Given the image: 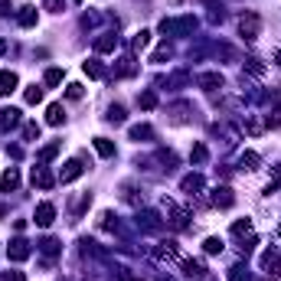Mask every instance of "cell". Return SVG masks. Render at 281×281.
<instances>
[{
  "instance_id": "6da1fadb",
  "label": "cell",
  "mask_w": 281,
  "mask_h": 281,
  "mask_svg": "<svg viewBox=\"0 0 281 281\" xmlns=\"http://www.w3.org/2000/svg\"><path fill=\"white\" fill-rule=\"evenodd\" d=\"M160 30H164V33H193V30H196V20H193V16H180V20H164V23H160Z\"/></svg>"
},
{
  "instance_id": "7a4b0ae2",
  "label": "cell",
  "mask_w": 281,
  "mask_h": 281,
  "mask_svg": "<svg viewBox=\"0 0 281 281\" xmlns=\"http://www.w3.org/2000/svg\"><path fill=\"white\" fill-rule=\"evenodd\" d=\"M239 30H242V36H245V39H255V36H258V30H262L258 13H245L242 20H239Z\"/></svg>"
},
{
  "instance_id": "3957f363",
  "label": "cell",
  "mask_w": 281,
  "mask_h": 281,
  "mask_svg": "<svg viewBox=\"0 0 281 281\" xmlns=\"http://www.w3.org/2000/svg\"><path fill=\"white\" fill-rule=\"evenodd\" d=\"M85 173V167H82V160H69L66 167H63V173H59V183H72V180H78Z\"/></svg>"
},
{
  "instance_id": "277c9868",
  "label": "cell",
  "mask_w": 281,
  "mask_h": 281,
  "mask_svg": "<svg viewBox=\"0 0 281 281\" xmlns=\"http://www.w3.org/2000/svg\"><path fill=\"white\" fill-rule=\"evenodd\" d=\"M33 219H36V226H43V229H46V226H52V219H56V206H52V203H39Z\"/></svg>"
},
{
  "instance_id": "5b68a950",
  "label": "cell",
  "mask_w": 281,
  "mask_h": 281,
  "mask_svg": "<svg viewBox=\"0 0 281 281\" xmlns=\"http://www.w3.org/2000/svg\"><path fill=\"white\" fill-rule=\"evenodd\" d=\"M7 252H10L13 262H23V258H30V242H26V239H13Z\"/></svg>"
},
{
  "instance_id": "8992f818",
  "label": "cell",
  "mask_w": 281,
  "mask_h": 281,
  "mask_svg": "<svg viewBox=\"0 0 281 281\" xmlns=\"http://www.w3.org/2000/svg\"><path fill=\"white\" fill-rule=\"evenodd\" d=\"M52 183H56V177H52V173L46 170V167H36V170H33V187H39V190H49Z\"/></svg>"
},
{
  "instance_id": "52a82bcc",
  "label": "cell",
  "mask_w": 281,
  "mask_h": 281,
  "mask_svg": "<svg viewBox=\"0 0 281 281\" xmlns=\"http://www.w3.org/2000/svg\"><path fill=\"white\" fill-rule=\"evenodd\" d=\"M16 187H20V173H16V167H10V170L0 177V190L10 193V190H16Z\"/></svg>"
},
{
  "instance_id": "ba28073f",
  "label": "cell",
  "mask_w": 281,
  "mask_h": 281,
  "mask_svg": "<svg viewBox=\"0 0 281 281\" xmlns=\"http://www.w3.org/2000/svg\"><path fill=\"white\" fill-rule=\"evenodd\" d=\"M183 193H190V196H196L199 190H203V177H199V173H190V177H183Z\"/></svg>"
},
{
  "instance_id": "9c48e42d",
  "label": "cell",
  "mask_w": 281,
  "mask_h": 281,
  "mask_svg": "<svg viewBox=\"0 0 281 281\" xmlns=\"http://www.w3.org/2000/svg\"><path fill=\"white\" fill-rule=\"evenodd\" d=\"M213 203H216V206H223V209H229V206L235 203V196H232V190H229V187H219V190L213 193Z\"/></svg>"
},
{
  "instance_id": "30bf717a",
  "label": "cell",
  "mask_w": 281,
  "mask_h": 281,
  "mask_svg": "<svg viewBox=\"0 0 281 281\" xmlns=\"http://www.w3.org/2000/svg\"><path fill=\"white\" fill-rule=\"evenodd\" d=\"M115 46H118V36H115V33H102V36L95 39V49H98V52H111Z\"/></svg>"
},
{
  "instance_id": "8fae6325",
  "label": "cell",
  "mask_w": 281,
  "mask_h": 281,
  "mask_svg": "<svg viewBox=\"0 0 281 281\" xmlns=\"http://www.w3.org/2000/svg\"><path fill=\"white\" fill-rule=\"evenodd\" d=\"M0 125L4 128L20 125V108H0Z\"/></svg>"
},
{
  "instance_id": "7c38bea8",
  "label": "cell",
  "mask_w": 281,
  "mask_h": 281,
  "mask_svg": "<svg viewBox=\"0 0 281 281\" xmlns=\"http://www.w3.org/2000/svg\"><path fill=\"white\" fill-rule=\"evenodd\" d=\"M199 85L209 92H216V89H223V75L219 72H206V75H199Z\"/></svg>"
},
{
  "instance_id": "4fadbf2b",
  "label": "cell",
  "mask_w": 281,
  "mask_h": 281,
  "mask_svg": "<svg viewBox=\"0 0 281 281\" xmlns=\"http://www.w3.org/2000/svg\"><path fill=\"white\" fill-rule=\"evenodd\" d=\"M36 7H20V13H16V20H20V26H36Z\"/></svg>"
},
{
  "instance_id": "5bb4252c",
  "label": "cell",
  "mask_w": 281,
  "mask_h": 281,
  "mask_svg": "<svg viewBox=\"0 0 281 281\" xmlns=\"http://www.w3.org/2000/svg\"><path fill=\"white\" fill-rule=\"evenodd\" d=\"M82 69H85V75H92V78H105V75H108L98 59H89V63H82Z\"/></svg>"
},
{
  "instance_id": "9a60e30c",
  "label": "cell",
  "mask_w": 281,
  "mask_h": 281,
  "mask_svg": "<svg viewBox=\"0 0 281 281\" xmlns=\"http://www.w3.org/2000/svg\"><path fill=\"white\" fill-rule=\"evenodd\" d=\"M173 255H177V242H160V249L154 252L157 262H167V258H173Z\"/></svg>"
},
{
  "instance_id": "2e32d148",
  "label": "cell",
  "mask_w": 281,
  "mask_h": 281,
  "mask_svg": "<svg viewBox=\"0 0 281 281\" xmlns=\"http://www.w3.org/2000/svg\"><path fill=\"white\" fill-rule=\"evenodd\" d=\"M16 89V72H0V95H10Z\"/></svg>"
},
{
  "instance_id": "e0dca14e",
  "label": "cell",
  "mask_w": 281,
  "mask_h": 281,
  "mask_svg": "<svg viewBox=\"0 0 281 281\" xmlns=\"http://www.w3.org/2000/svg\"><path fill=\"white\" fill-rule=\"evenodd\" d=\"M95 151L102 157H115V144H111L108 137H95Z\"/></svg>"
},
{
  "instance_id": "ac0fdd59",
  "label": "cell",
  "mask_w": 281,
  "mask_h": 281,
  "mask_svg": "<svg viewBox=\"0 0 281 281\" xmlns=\"http://www.w3.org/2000/svg\"><path fill=\"white\" fill-rule=\"evenodd\" d=\"M63 105H49V108H46V121H49V125H63Z\"/></svg>"
},
{
  "instance_id": "d6986e66",
  "label": "cell",
  "mask_w": 281,
  "mask_h": 281,
  "mask_svg": "<svg viewBox=\"0 0 281 281\" xmlns=\"http://www.w3.org/2000/svg\"><path fill=\"white\" fill-rule=\"evenodd\" d=\"M278 252H265V255H262V268H265V271H275L278 268Z\"/></svg>"
},
{
  "instance_id": "ffe728a7",
  "label": "cell",
  "mask_w": 281,
  "mask_h": 281,
  "mask_svg": "<svg viewBox=\"0 0 281 281\" xmlns=\"http://www.w3.org/2000/svg\"><path fill=\"white\" fill-rule=\"evenodd\" d=\"M147 43H151V33L140 30V33H134V39H131V49H144Z\"/></svg>"
},
{
  "instance_id": "44dd1931",
  "label": "cell",
  "mask_w": 281,
  "mask_h": 281,
  "mask_svg": "<svg viewBox=\"0 0 281 281\" xmlns=\"http://www.w3.org/2000/svg\"><path fill=\"white\" fill-rule=\"evenodd\" d=\"M131 137H134V140H140V137H154V131H151V125H134V128H131Z\"/></svg>"
},
{
  "instance_id": "7402d4cb",
  "label": "cell",
  "mask_w": 281,
  "mask_h": 281,
  "mask_svg": "<svg viewBox=\"0 0 281 281\" xmlns=\"http://www.w3.org/2000/svg\"><path fill=\"white\" fill-rule=\"evenodd\" d=\"M203 249L209 252V255H216V252H223V239H216V235H209V239L203 242Z\"/></svg>"
},
{
  "instance_id": "603a6c76",
  "label": "cell",
  "mask_w": 281,
  "mask_h": 281,
  "mask_svg": "<svg viewBox=\"0 0 281 281\" xmlns=\"http://www.w3.org/2000/svg\"><path fill=\"white\" fill-rule=\"evenodd\" d=\"M36 102H43V89L39 85H30L26 89V105H36Z\"/></svg>"
},
{
  "instance_id": "cb8c5ba5",
  "label": "cell",
  "mask_w": 281,
  "mask_h": 281,
  "mask_svg": "<svg viewBox=\"0 0 281 281\" xmlns=\"http://www.w3.org/2000/svg\"><path fill=\"white\" fill-rule=\"evenodd\" d=\"M249 232H252V219H239L232 226V235H249Z\"/></svg>"
},
{
  "instance_id": "d4e9b609",
  "label": "cell",
  "mask_w": 281,
  "mask_h": 281,
  "mask_svg": "<svg viewBox=\"0 0 281 281\" xmlns=\"http://www.w3.org/2000/svg\"><path fill=\"white\" fill-rule=\"evenodd\" d=\"M206 157H209V154H206V147H203V144H196V147L190 151V160H193V164H203Z\"/></svg>"
},
{
  "instance_id": "484cf974",
  "label": "cell",
  "mask_w": 281,
  "mask_h": 281,
  "mask_svg": "<svg viewBox=\"0 0 281 281\" xmlns=\"http://www.w3.org/2000/svg\"><path fill=\"white\" fill-rule=\"evenodd\" d=\"M137 105H140V108H147V111H151L154 105H157V95H154V92H144V95L137 98Z\"/></svg>"
},
{
  "instance_id": "4316f807",
  "label": "cell",
  "mask_w": 281,
  "mask_h": 281,
  "mask_svg": "<svg viewBox=\"0 0 281 281\" xmlns=\"http://www.w3.org/2000/svg\"><path fill=\"white\" fill-rule=\"evenodd\" d=\"M255 164H258V154H252V151L242 154V167H245V170H255Z\"/></svg>"
},
{
  "instance_id": "83f0119b",
  "label": "cell",
  "mask_w": 281,
  "mask_h": 281,
  "mask_svg": "<svg viewBox=\"0 0 281 281\" xmlns=\"http://www.w3.org/2000/svg\"><path fill=\"white\" fill-rule=\"evenodd\" d=\"M108 121H115V125H121V121H125V108H121V105H111V111H108Z\"/></svg>"
},
{
  "instance_id": "f1b7e54d",
  "label": "cell",
  "mask_w": 281,
  "mask_h": 281,
  "mask_svg": "<svg viewBox=\"0 0 281 281\" xmlns=\"http://www.w3.org/2000/svg\"><path fill=\"white\" fill-rule=\"evenodd\" d=\"M56 151H59V144H49V147H43V151H39V164L52 160V157H56Z\"/></svg>"
},
{
  "instance_id": "f546056e",
  "label": "cell",
  "mask_w": 281,
  "mask_h": 281,
  "mask_svg": "<svg viewBox=\"0 0 281 281\" xmlns=\"http://www.w3.org/2000/svg\"><path fill=\"white\" fill-rule=\"evenodd\" d=\"M39 249L46 252V255H56V252H59V242H56V239H43V242H39Z\"/></svg>"
},
{
  "instance_id": "4dcf8cb0",
  "label": "cell",
  "mask_w": 281,
  "mask_h": 281,
  "mask_svg": "<svg viewBox=\"0 0 281 281\" xmlns=\"http://www.w3.org/2000/svg\"><path fill=\"white\" fill-rule=\"evenodd\" d=\"M63 82V69H49L46 72V85H59Z\"/></svg>"
},
{
  "instance_id": "1f68e13d",
  "label": "cell",
  "mask_w": 281,
  "mask_h": 281,
  "mask_svg": "<svg viewBox=\"0 0 281 281\" xmlns=\"http://www.w3.org/2000/svg\"><path fill=\"white\" fill-rule=\"evenodd\" d=\"M245 69H249L252 75H262V59H255V56H252V59H245Z\"/></svg>"
},
{
  "instance_id": "d6a6232c",
  "label": "cell",
  "mask_w": 281,
  "mask_h": 281,
  "mask_svg": "<svg viewBox=\"0 0 281 281\" xmlns=\"http://www.w3.org/2000/svg\"><path fill=\"white\" fill-rule=\"evenodd\" d=\"M183 271H187L190 278H193V275H203V265H199V262H187V265H183Z\"/></svg>"
},
{
  "instance_id": "836d02e7",
  "label": "cell",
  "mask_w": 281,
  "mask_h": 281,
  "mask_svg": "<svg viewBox=\"0 0 281 281\" xmlns=\"http://www.w3.org/2000/svg\"><path fill=\"white\" fill-rule=\"evenodd\" d=\"M23 134H26V140H33V137H39V125H33V121H30V125H26V128H23Z\"/></svg>"
},
{
  "instance_id": "e575fe53",
  "label": "cell",
  "mask_w": 281,
  "mask_h": 281,
  "mask_svg": "<svg viewBox=\"0 0 281 281\" xmlns=\"http://www.w3.org/2000/svg\"><path fill=\"white\" fill-rule=\"evenodd\" d=\"M242 271H245V268H239V265H235V268L229 271V278H232V281H252L249 275H242Z\"/></svg>"
},
{
  "instance_id": "d590c367",
  "label": "cell",
  "mask_w": 281,
  "mask_h": 281,
  "mask_svg": "<svg viewBox=\"0 0 281 281\" xmlns=\"http://www.w3.org/2000/svg\"><path fill=\"white\" fill-rule=\"evenodd\" d=\"M66 95H69V98H82V85H69V89H66Z\"/></svg>"
},
{
  "instance_id": "8d00e7d4",
  "label": "cell",
  "mask_w": 281,
  "mask_h": 281,
  "mask_svg": "<svg viewBox=\"0 0 281 281\" xmlns=\"http://www.w3.org/2000/svg\"><path fill=\"white\" fill-rule=\"evenodd\" d=\"M167 56H170V46H160V49H157V52H154V63H164V59H167Z\"/></svg>"
},
{
  "instance_id": "74e56055",
  "label": "cell",
  "mask_w": 281,
  "mask_h": 281,
  "mask_svg": "<svg viewBox=\"0 0 281 281\" xmlns=\"http://www.w3.org/2000/svg\"><path fill=\"white\" fill-rule=\"evenodd\" d=\"M46 7H49V10H59V7H63V0H46Z\"/></svg>"
},
{
  "instance_id": "f35d334b",
  "label": "cell",
  "mask_w": 281,
  "mask_h": 281,
  "mask_svg": "<svg viewBox=\"0 0 281 281\" xmlns=\"http://www.w3.org/2000/svg\"><path fill=\"white\" fill-rule=\"evenodd\" d=\"M0 13H10V0H0Z\"/></svg>"
},
{
  "instance_id": "ab89813d",
  "label": "cell",
  "mask_w": 281,
  "mask_h": 281,
  "mask_svg": "<svg viewBox=\"0 0 281 281\" xmlns=\"http://www.w3.org/2000/svg\"><path fill=\"white\" fill-rule=\"evenodd\" d=\"M4 281H23V275H20V271H13V275H7Z\"/></svg>"
},
{
  "instance_id": "60d3db41",
  "label": "cell",
  "mask_w": 281,
  "mask_h": 281,
  "mask_svg": "<svg viewBox=\"0 0 281 281\" xmlns=\"http://www.w3.org/2000/svg\"><path fill=\"white\" fill-rule=\"evenodd\" d=\"M4 49H7V39H4V36H0V56H4Z\"/></svg>"
},
{
  "instance_id": "b9f144b4",
  "label": "cell",
  "mask_w": 281,
  "mask_h": 281,
  "mask_svg": "<svg viewBox=\"0 0 281 281\" xmlns=\"http://www.w3.org/2000/svg\"><path fill=\"white\" fill-rule=\"evenodd\" d=\"M275 63H278V66H281V52H278V56H275Z\"/></svg>"
},
{
  "instance_id": "7bdbcfd3",
  "label": "cell",
  "mask_w": 281,
  "mask_h": 281,
  "mask_svg": "<svg viewBox=\"0 0 281 281\" xmlns=\"http://www.w3.org/2000/svg\"><path fill=\"white\" fill-rule=\"evenodd\" d=\"M75 4H82V0H75Z\"/></svg>"
},
{
  "instance_id": "ee69618b",
  "label": "cell",
  "mask_w": 281,
  "mask_h": 281,
  "mask_svg": "<svg viewBox=\"0 0 281 281\" xmlns=\"http://www.w3.org/2000/svg\"><path fill=\"white\" fill-rule=\"evenodd\" d=\"M278 232H281V229H278Z\"/></svg>"
}]
</instances>
